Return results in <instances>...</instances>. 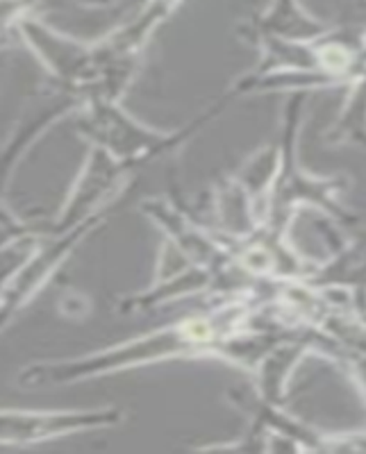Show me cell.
<instances>
[{
  "label": "cell",
  "mask_w": 366,
  "mask_h": 454,
  "mask_svg": "<svg viewBox=\"0 0 366 454\" xmlns=\"http://www.w3.org/2000/svg\"><path fill=\"white\" fill-rule=\"evenodd\" d=\"M332 27L305 12L298 0H271L267 10L242 27L246 36L264 35L284 42H319Z\"/></svg>",
  "instance_id": "obj_3"
},
{
  "label": "cell",
  "mask_w": 366,
  "mask_h": 454,
  "mask_svg": "<svg viewBox=\"0 0 366 454\" xmlns=\"http://www.w3.org/2000/svg\"><path fill=\"white\" fill-rule=\"evenodd\" d=\"M119 419L116 411H23L0 409V443L28 445L100 427Z\"/></svg>",
  "instance_id": "obj_1"
},
{
  "label": "cell",
  "mask_w": 366,
  "mask_h": 454,
  "mask_svg": "<svg viewBox=\"0 0 366 454\" xmlns=\"http://www.w3.org/2000/svg\"><path fill=\"white\" fill-rule=\"evenodd\" d=\"M182 5V0H148L137 19L132 23H128L125 27L116 30L114 35H109L103 43L105 51L114 57H132L134 52L139 51L146 42H148V36L153 35L157 26L162 21H166L176 7Z\"/></svg>",
  "instance_id": "obj_4"
},
{
  "label": "cell",
  "mask_w": 366,
  "mask_h": 454,
  "mask_svg": "<svg viewBox=\"0 0 366 454\" xmlns=\"http://www.w3.org/2000/svg\"><path fill=\"white\" fill-rule=\"evenodd\" d=\"M351 96L346 100L344 114L332 132V141H362L366 144V62L353 75Z\"/></svg>",
  "instance_id": "obj_5"
},
{
  "label": "cell",
  "mask_w": 366,
  "mask_h": 454,
  "mask_svg": "<svg viewBox=\"0 0 366 454\" xmlns=\"http://www.w3.org/2000/svg\"><path fill=\"white\" fill-rule=\"evenodd\" d=\"M351 3H353V7H355V10L366 19V0H351Z\"/></svg>",
  "instance_id": "obj_6"
},
{
  "label": "cell",
  "mask_w": 366,
  "mask_h": 454,
  "mask_svg": "<svg viewBox=\"0 0 366 454\" xmlns=\"http://www.w3.org/2000/svg\"><path fill=\"white\" fill-rule=\"evenodd\" d=\"M89 232V225L73 227L67 237H55L46 248H39L26 262L19 273L0 286V330L12 320V316L26 305L28 300L36 294V289L46 282L48 275L60 266L64 257L76 248V243Z\"/></svg>",
  "instance_id": "obj_2"
}]
</instances>
